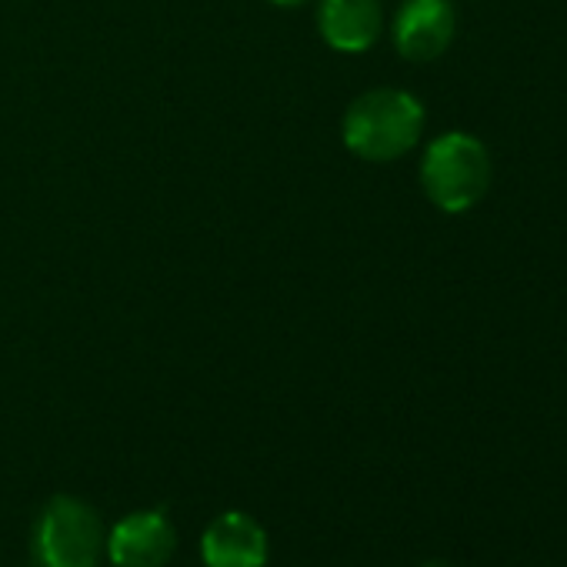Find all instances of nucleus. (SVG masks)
<instances>
[{
  "label": "nucleus",
  "mask_w": 567,
  "mask_h": 567,
  "mask_svg": "<svg viewBox=\"0 0 567 567\" xmlns=\"http://www.w3.org/2000/svg\"><path fill=\"white\" fill-rule=\"evenodd\" d=\"M424 104L398 87H374L351 101L341 121L344 147L368 164H391L417 147Z\"/></svg>",
  "instance_id": "f257e3e1"
},
{
  "label": "nucleus",
  "mask_w": 567,
  "mask_h": 567,
  "mask_svg": "<svg viewBox=\"0 0 567 567\" xmlns=\"http://www.w3.org/2000/svg\"><path fill=\"white\" fill-rule=\"evenodd\" d=\"M104 544L107 530L101 514L74 494L51 497L41 507L31 534L38 567H97Z\"/></svg>",
  "instance_id": "7ed1b4c3"
},
{
  "label": "nucleus",
  "mask_w": 567,
  "mask_h": 567,
  "mask_svg": "<svg viewBox=\"0 0 567 567\" xmlns=\"http://www.w3.org/2000/svg\"><path fill=\"white\" fill-rule=\"evenodd\" d=\"M421 187L427 200L444 214L471 210L491 187L487 147L464 131L434 137L421 157Z\"/></svg>",
  "instance_id": "f03ea898"
},
{
  "label": "nucleus",
  "mask_w": 567,
  "mask_h": 567,
  "mask_svg": "<svg viewBox=\"0 0 567 567\" xmlns=\"http://www.w3.org/2000/svg\"><path fill=\"white\" fill-rule=\"evenodd\" d=\"M457 31V14L451 0H404L394 14L391 38L404 61L427 64L437 61Z\"/></svg>",
  "instance_id": "39448f33"
},
{
  "label": "nucleus",
  "mask_w": 567,
  "mask_h": 567,
  "mask_svg": "<svg viewBox=\"0 0 567 567\" xmlns=\"http://www.w3.org/2000/svg\"><path fill=\"white\" fill-rule=\"evenodd\" d=\"M200 557L204 567H267V530L244 511L217 514L200 534Z\"/></svg>",
  "instance_id": "423d86ee"
},
{
  "label": "nucleus",
  "mask_w": 567,
  "mask_h": 567,
  "mask_svg": "<svg viewBox=\"0 0 567 567\" xmlns=\"http://www.w3.org/2000/svg\"><path fill=\"white\" fill-rule=\"evenodd\" d=\"M277 8H298V4H308V0H270Z\"/></svg>",
  "instance_id": "6e6552de"
},
{
  "label": "nucleus",
  "mask_w": 567,
  "mask_h": 567,
  "mask_svg": "<svg viewBox=\"0 0 567 567\" xmlns=\"http://www.w3.org/2000/svg\"><path fill=\"white\" fill-rule=\"evenodd\" d=\"M177 550V530L164 511H131L111 530L104 554L114 567H164Z\"/></svg>",
  "instance_id": "20e7f679"
},
{
  "label": "nucleus",
  "mask_w": 567,
  "mask_h": 567,
  "mask_svg": "<svg viewBox=\"0 0 567 567\" xmlns=\"http://www.w3.org/2000/svg\"><path fill=\"white\" fill-rule=\"evenodd\" d=\"M318 31L341 54H364L384 31L381 0H318Z\"/></svg>",
  "instance_id": "0eeeda50"
}]
</instances>
